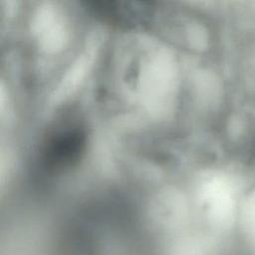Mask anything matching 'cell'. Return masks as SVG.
Returning a JSON list of instances; mask_svg holds the SVG:
<instances>
[{"label": "cell", "instance_id": "6da1fadb", "mask_svg": "<svg viewBox=\"0 0 255 255\" xmlns=\"http://www.w3.org/2000/svg\"><path fill=\"white\" fill-rule=\"evenodd\" d=\"M249 159L251 160L252 163H255V140L252 144V147H251V150L249 152Z\"/></svg>", "mask_w": 255, "mask_h": 255}]
</instances>
